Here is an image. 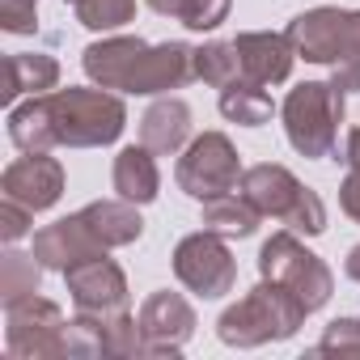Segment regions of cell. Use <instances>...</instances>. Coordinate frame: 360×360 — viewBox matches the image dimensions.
<instances>
[{
  "instance_id": "6da1fadb",
  "label": "cell",
  "mask_w": 360,
  "mask_h": 360,
  "mask_svg": "<svg viewBox=\"0 0 360 360\" xmlns=\"http://www.w3.org/2000/svg\"><path fill=\"white\" fill-rule=\"evenodd\" d=\"M85 77L102 89H123V94H165L183 89L195 81V47L187 43H144L131 34L89 43L85 56Z\"/></svg>"
},
{
  "instance_id": "7a4b0ae2",
  "label": "cell",
  "mask_w": 360,
  "mask_h": 360,
  "mask_svg": "<svg viewBox=\"0 0 360 360\" xmlns=\"http://www.w3.org/2000/svg\"><path fill=\"white\" fill-rule=\"evenodd\" d=\"M284 34L292 39L301 60L326 64L330 81L343 94L360 89V9L322 5V9H309V13L292 18Z\"/></svg>"
},
{
  "instance_id": "3957f363",
  "label": "cell",
  "mask_w": 360,
  "mask_h": 360,
  "mask_svg": "<svg viewBox=\"0 0 360 360\" xmlns=\"http://www.w3.org/2000/svg\"><path fill=\"white\" fill-rule=\"evenodd\" d=\"M47 127L56 148H102L115 144L127 127V110L115 94L106 89H56V94H39Z\"/></svg>"
},
{
  "instance_id": "277c9868",
  "label": "cell",
  "mask_w": 360,
  "mask_h": 360,
  "mask_svg": "<svg viewBox=\"0 0 360 360\" xmlns=\"http://www.w3.org/2000/svg\"><path fill=\"white\" fill-rule=\"evenodd\" d=\"M305 305L276 280H263L255 284L238 305H229L217 322V335L221 343L229 347H263V343H276V339H288L297 335V326L305 322Z\"/></svg>"
},
{
  "instance_id": "5b68a950",
  "label": "cell",
  "mask_w": 360,
  "mask_h": 360,
  "mask_svg": "<svg viewBox=\"0 0 360 360\" xmlns=\"http://www.w3.org/2000/svg\"><path fill=\"white\" fill-rule=\"evenodd\" d=\"M238 187H242V195H246L263 217L284 221L292 233L318 238V233L326 229V208H322V200H318L309 187L297 183L292 169H284V165H276V161H259V165L242 169V183H238Z\"/></svg>"
},
{
  "instance_id": "8992f818",
  "label": "cell",
  "mask_w": 360,
  "mask_h": 360,
  "mask_svg": "<svg viewBox=\"0 0 360 360\" xmlns=\"http://www.w3.org/2000/svg\"><path fill=\"white\" fill-rule=\"evenodd\" d=\"M280 115H284L288 144L301 157L309 161L330 157L339 144V123H343V89L335 81H305L284 98Z\"/></svg>"
},
{
  "instance_id": "52a82bcc",
  "label": "cell",
  "mask_w": 360,
  "mask_h": 360,
  "mask_svg": "<svg viewBox=\"0 0 360 360\" xmlns=\"http://www.w3.org/2000/svg\"><path fill=\"white\" fill-rule=\"evenodd\" d=\"M259 276L284 284V288L305 305V314L322 309V305L330 301V292H335L330 267H326L314 250H305L292 229H280V233H271V238L263 242V250H259Z\"/></svg>"
},
{
  "instance_id": "ba28073f",
  "label": "cell",
  "mask_w": 360,
  "mask_h": 360,
  "mask_svg": "<svg viewBox=\"0 0 360 360\" xmlns=\"http://www.w3.org/2000/svg\"><path fill=\"white\" fill-rule=\"evenodd\" d=\"M178 187H183L191 200H217V195H229L238 191L242 183V161H238V148L229 144V136L221 131H204L187 144V153L178 157Z\"/></svg>"
},
{
  "instance_id": "9c48e42d",
  "label": "cell",
  "mask_w": 360,
  "mask_h": 360,
  "mask_svg": "<svg viewBox=\"0 0 360 360\" xmlns=\"http://www.w3.org/2000/svg\"><path fill=\"white\" fill-rule=\"evenodd\" d=\"M64 309L39 292L5 305V352L13 360H51L64 356Z\"/></svg>"
},
{
  "instance_id": "30bf717a",
  "label": "cell",
  "mask_w": 360,
  "mask_h": 360,
  "mask_svg": "<svg viewBox=\"0 0 360 360\" xmlns=\"http://www.w3.org/2000/svg\"><path fill=\"white\" fill-rule=\"evenodd\" d=\"M174 276L183 288H191L195 297L204 301H217L225 292H233L238 284V263L225 246L221 233L204 229V233H191L174 246Z\"/></svg>"
},
{
  "instance_id": "8fae6325",
  "label": "cell",
  "mask_w": 360,
  "mask_h": 360,
  "mask_svg": "<svg viewBox=\"0 0 360 360\" xmlns=\"http://www.w3.org/2000/svg\"><path fill=\"white\" fill-rule=\"evenodd\" d=\"M195 309L187 305V297H178L169 288L153 292L140 305V335H144V356H178L187 347V339L195 335Z\"/></svg>"
},
{
  "instance_id": "7c38bea8",
  "label": "cell",
  "mask_w": 360,
  "mask_h": 360,
  "mask_svg": "<svg viewBox=\"0 0 360 360\" xmlns=\"http://www.w3.org/2000/svg\"><path fill=\"white\" fill-rule=\"evenodd\" d=\"M64 284L72 292L77 314H119V309H127V276L106 255H94V259L68 267Z\"/></svg>"
},
{
  "instance_id": "4fadbf2b",
  "label": "cell",
  "mask_w": 360,
  "mask_h": 360,
  "mask_svg": "<svg viewBox=\"0 0 360 360\" xmlns=\"http://www.w3.org/2000/svg\"><path fill=\"white\" fill-rule=\"evenodd\" d=\"M0 191L9 200H18V204H26L30 212H47L64 195V165L56 157H47V153H26L5 169Z\"/></svg>"
},
{
  "instance_id": "5bb4252c",
  "label": "cell",
  "mask_w": 360,
  "mask_h": 360,
  "mask_svg": "<svg viewBox=\"0 0 360 360\" xmlns=\"http://www.w3.org/2000/svg\"><path fill=\"white\" fill-rule=\"evenodd\" d=\"M233 51H238V64H242V77L246 81H259V85H284L292 77V60H297V47L288 34H271V30H250V34H238L233 39Z\"/></svg>"
},
{
  "instance_id": "9a60e30c",
  "label": "cell",
  "mask_w": 360,
  "mask_h": 360,
  "mask_svg": "<svg viewBox=\"0 0 360 360\" xmlns=\"http://www.w3.org/2000/svg\"><path fill=\"white\" fill-rule=\"evenodd\" d=\"M94 255H106V246L81 221V212H72V217H64V221H56V225L34 233V259L47 271H68V267H77V263H85Z\"/></svg>"
},
{
  "instance_id": "2e32d148",
  "label": "cell",
  "mask_w": 360,
  "mask_h": 360,
  "mask_svg": "<svg viewBox=\"0 0 360 360\" xmlns=\"http://www.w3.org/2000/svg\"><path fill=\"white\" fill-rule=\"evenodd\" d=\"M191 140V106L183 98H161L144 110L140 119V144L153 148L157 157H174Z\"/></svg>"
},
{
  "instance_id": "e0dca14e",
  "label": "cell",
  "mask_w": 360,
  "mask_h": 360,
  "mask_svg": "<svg viewBox=\"0 0 360 360\" xmlns=\"http://www.w3.org/2000/svg\"><path fill=\"white\" fill-rule=\"evenodd\" d=\"M157 153L144 148V144H127L119 157H115V174L110 183L119 191V200L127 204H153L157 200V187H161V174H157Z\"/></svg>"
},
{
  "instance_id": "ac0fdd59",
  "label": "cell",
  "mask_w": 360,
  "mask_h": 360,
  "mask_svg": "<svg viewBox=\"0 0 360 360\" xmlns=\"http://www.w3.org/2000/svg\"><path fill=\"white\" fill-rule=\"evenodd\" d=\"M81 221L94 229V238H98L106 250L131 246V242H140V233H144V221H140L136 204H127V200H98V204H85V208H81Z\"/></svg>"
},
{
  "instance_id": "d6986e66",
  "label": "cell",
  "mask_w": 360,
  "mask_h": 360,
  "mask_svg": "<svg viewBox=\"0 0 360 360\" xmlns=\"http://www.w3.org/2000/svg\"><path fill=\"white\" fill-rule=\"evenodd\" d=\"M56 81H60V64L51 56H43V51H18V56L5 60V102L9 106L22 94L39 98L47 89H56Z\"/></svg>"
},
{
  "instance_id": "ffe728a7",
  "label": "cell",
  "mask_w": 360,
  "mask_h": 360,
  "mask_svg": "<svg viewBox=\"0 0 360 360\" xmlns=\"http://www.w3.org/2000/svg\"><path fill=\"white\" fill-rule=\"evenodd\" d=\"M271 94H267V85H259V81H246V77H238V81H229L225 89H221V115L229 119V123H238V127H263L267 119H271Z\"/></svg>"
},
{
  "instance_id": "44dd1931",
  "label": "cell",
  "mask_w": 360,
  "mask_h": 360,
  "mask_svg": "<svg viewBox=\"0 0 360 360\" xmlns=\"http://www.w3.org/2000/svg\"><path fill=\"white\" fill-rule=\"evenodd\" d=\"M259 208L238 191L229 195H217V200H204V229L221 233V238H250L259 229Z\"/></svg>"
},
{
  "instance_id": "7402d4cb",
  "label": "cell",
  "mask_w": 360,
  "mask_h": 360,
  "mask_svg": "<svg viewBox=\"0 0 360 360\" xmlns=\"http://www.w3.org/2000/svg\"><path fill=\"white\" fill-rule=\"evenodd\" d=\"M233 0H148V9L161 18L183 22L187 30H217L229 18Z\"/></svg>"
},
{
  "instance_id": "603a6c76",
  "label": "cell",
  "mask_w": 360,
  "mask_h": 360,
  "mask_svg": "<svg viewBox=\"0 0 360 360\" xmlns=\"http://www.w3.org/2000/svg\"><path fill=\"white\" fill-rule=\"evenodd\" d=\"M43 271H47V267H43L34 255L9 250L5 259H0V301H5V305H13V301H22V297L39 292V284H43Z\"/></svg>"
},
{
  "instance_id": "cb8c5ba5",
  "label": "cell",
  "mask_w": 360,
  "mask_h": 360,
  "mask_svg": "<svg viewBox=\"0 0 360 360\" xmlns=\"http://www.w3.org/2000/svg\"><path fill=\"white\" fill-rule=\"evenodd\" d=\"M195 77L208 81V85H217V89H225L229 81H238L242 64H238L233 43H204V47H195Z\"/></svg>"
},
{
  "instance_id": "d4e9b609",
  "label": "cell",
  "mask_w": 360,
  "mask_h": 360,
  "mask_svg": "<svg viewBox=\"0 0 360 360\" xmlns=\"http://www.w3.org/2000/svg\"><path fill=\"white\" fill-rule=\"evenodd\" d=\"M72 13L89 30H119L136 18V0H72Z\"/></svg>"
},
{
  "instance_id": "484cf974",
  "label": "cell",
  "mask_w": 360,
  "mask_h": 360,
  "mask_svg": "<svg viewBox=\"0 0 360 360\" xmlns=\"http://www.w3.org/2000/svg\"><path fill=\"white\" fill-rule=\"evenodd\" d=\"M343 161H347V174H343V183H339V208L360 225V127L347 131Z\"/></svg>"
},
{
  "instance_id": "4316f807",
  "label": "cell",
  "mask_w": 360,
  "mask_h": 360,
  "mask_svg": "<svg viewBox=\"0 0 360 360\" xmlns=\"http://www.w3.org/2000/svg\"><path fill=\"white\" fill-rule=\"evenodd\" d=\"M314 352H356L360 356V318H339L322 330Z\"/></svg>"
},
{
  "instance_id": "83f0119b",
  "label": "cell",
  "mask_w": 360,
  "mask_h": 360,
  "mask_svg": "<svg viewBox=\"0 0 360 360\" xmlns=\"http://www.w3.org/2000/svg\"><path fill=\"white\" fill-rule=\"evenodd\" d=\"M0 26H5L9 34H34L39 5L34 0H5V5H0Z\"/></svg>"
},
{
  "instance_id": "f1b7e54d",
  "label": "cell",
  "mask_w": 360,
  "mask_h": 360,
  "mask_svg": "<svg viewBox=\"0 0 360 360\" xmlns=\"http://www.w3.org/2000/svg\"><path fill=\"white\" fill-rule=\"evenodd\" d=\"M30 221H34V212L26 208V204H18V200H0V238L5 242H18V238H26L30 233Z\"/></svg>"
},
{
  "instance_id": "f546056e",
  "label": "cell",
  "mask_w": 360,
  "mask_h": 360,
  "mask_svg": "<svg viewBox=\"0 0 360 360\" xmlns=\"http://www.w3.org/2000/svg\"><path fill=\"white\" fill-rule=\"evenodd\" d=\"M343 271H347V280H356V284H360V246H352V250H347Z\"/></svg>"
},
{
  "instance_id": "4dcf8cb0",
  "label": "cell",
  "mask_w": 360,
  "mask_h": 360,
  "mask_svg": "<svg viewBox=\"0 0 360 360\" xmlns=\"http://www.w3.org/2000/svg\"><path fill=\"white\" fill-rule=\"evenodd\" d=\"M34 5H39V0H34Z\"/></svg>"
}]
</instances>
